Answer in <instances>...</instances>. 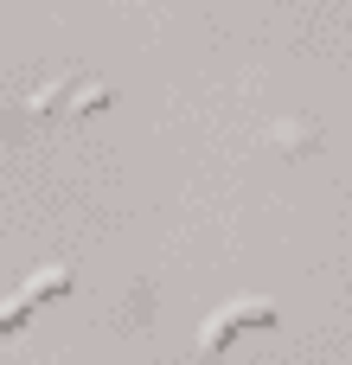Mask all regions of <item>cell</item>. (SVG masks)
<instances>
[{"label": "cell", "mask_w": 352, "mask_h": 365, "mask_svg": "<svg viewBox=\"0 0 352 365\" xmlns=\"http://www.w3.org/2000/svg\"><path fill=\"white\" fill-rule=\"evenodd\" d=\"M64 282H71V263H58V269H38V276H32V282H26L19 295H13V302L0 308V334H13V327L26 321V308H32V302H45V295H58Z\"/></svg>", "instance_id": "6da1fadb"}]
</instances>
